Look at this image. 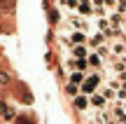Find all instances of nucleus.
<instances>
[{"mask_svg": "<svg viewBox=\"0 0 126 124\" xmlns=\"http://www.w3.org/2000/svg\"><path fill=\"white\" fill-rule=\"evenodd\" d=\"M103 82H105L103 73H100V70H96V73L86 75V80L82 82V87H79V94H86V96H91V94H96L100 87H103Z\"/></svg>", "mask_w": 126, "mask_h": 124, "instance_id": "f257e3e1", "label": "nucleus"}, {"mask_svg": "<svg viewBox=\"0 0 126 124\" xmlns=\"http://www.w3.org/2000/svg\"><path fill=\"white\" fill-rule=\"evenodd\" d=\"M0 115H2L5 120H14V110L7 106V103H0Z\"/></svg>", "mask_w": 126, "mask_h": 124, "instance_id": "0eeeda50", "label": "nucleus"}, {"mask_svg": "<svg viewBox=\"0 0 126 124\" xmlns=\"http://www.w3.org/2000/svg\"><path fill=\"white\" fill-rule=\"evenodd\" d=\"M16 124H33V122H31V117H19Z\"/></svg>", "mask_w": 126, "mask_h": 124, "instance_id": "6e6552de", "label": "nucleus"}, {"mask_svg": "<svg viewBox=\"0 0 126 124\" xmlns=\"http://www.w3.org/2000/svg\"><path fill=\"white\" fill-rule=\"evenodd\" d=\"M72 103H75L77 110H89V96H86V94H77V96H72Z\"/></svg>", "mask_w": 126, "mask_h": 124, "instance_id": "39448f33", "label": "nucleus"}, {"mask_svg": "<svg viewBox=\"0 0 126 124\" xmlns=\"http://www.w3.org/2000/svg\"><path fill=\"white\" fill-rule=\"evenodd\" d=\"M108 103H110V101H108L100 91H96V94H91V96H89V108H91V110H105Z\"/></svg>", "mask_w": 126, "mask_h": 124, "instance_id": "f03ea898", "label": "nucleus"}, {"mask_svg": "<svg viewBox=\"0 0 126 124\" xmlns=\"http://www.w3.org/2000/svg\"><path fill=\"white\" fill-rule=\"evenodd\" d=\"M86 63H89V68H94V70H103V68H105V59L98 54V52H89Z\"/></svg>", "mask_w": 126, "mask_h": 124, "instance_id": "7ed1b4c3", "label": "nucleus"}, {"mask_svg": "<svg viewBox=\"0 0 126 124\" xmlns=\"http://www.w3.org/2000/svg\"><path fill=\"white\" fill-rule=\"evenodd\" d=\"M84 80H86V75L79 73V70H75V73L68 75V84H75V87H82V82H84Z\"/></svg>", "mask_w": 126, "mask_h": 124, "instance_id": "423d86ee", "label": "nucleus"}, {"mask_svg": "<svg viewBox=\"0 0 126 124\" xmlns=\"http://www.w3.org/2000/svg\"><path fill=\"white\" fill-rule=\"evenodd\" d=\"M77 14L91 19L94 17V0H79V2H77Z\"/></svg>", "mask_w": 126, "mask_h": 124, "instance_id": "20e7f679", "label": "nucleus"}, {"mask_svg": "<svg viewBox=\"0 0 126 124\" xmlns=\"http://www.w3.org/2000/svg\"><path fill=\"white\" fill-rule=\"evenodd\" d=\"M122 124H126V122H122Z\"/></svg>", "mask_w": 126, "mask_h": 124, "instance_id": "1a4fd4ad", "label": "nucleus"}]
</instances>
